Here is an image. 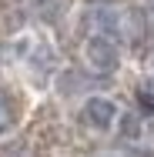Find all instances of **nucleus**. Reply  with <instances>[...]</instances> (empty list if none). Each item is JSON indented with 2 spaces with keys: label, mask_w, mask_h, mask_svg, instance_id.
I'll use <instances>...</instances> for the list:
<instances>
[{
  "label": "nucleus",
  "mask_w": 154,
  "mask_h": 157,
  "mask_svg": "<svg viewBox=\"0 0 154 157\" xmlns=\"http://www.w3.org/2000/svg\"><path fill=\"white\" fill-rule=\"evenodd\" d=\"M117 114H121V104L114 97H107V94H91V97L81 100V121H84V127H91L97 134L114 130Z\"/></svg>",
  "instance_id": "f257e3e1"
},
{
  "label": "nucleus",
  "mask_w": 154,
  "mask_h": 157,
  "mask_svg": "<svg viewBox=\"0 0 154 157\" xmlns=\"http://www.w3.org/2000/svg\"><path fill=\"white\" fill-rule=\"evenodd\" d=\"M84 60L97 74H114L121 67V44L104 37V33H91L84 40Z\"/></svg>",
  "instance_id": "f03ea898"
},
{
  "label": "nucleus",
  "mask_w": 154,
  "mask_h": 157,
  "mask_svg": "<svg viewBox=\"0 0 154 157\" xmlns=\"http://www.w3.org/2000/svg\"><path fill=\"white\" fill-rule=\"evenodd\" d=\"M20 124V114H17V100L14 94L7 90V87H0V137H7V134H14Z\"/></svg>",
  "instance_id": "7ed1b4c3"
},
{
  "label": "nucleus",
  "mask_w": 154,
  "mask_h": 157,
  "mask_svg": "<svg viewBox=\"0 0 154 157\" xmlns=\"http://www.w3.org/2000/svg\"><path fill=\"white\" fill-rule=\"evenodd\" d=\"M117 130H121V137H127V140H137V137H141V127H144V117H141V114H117Z\"/></svg>",
  "instance_id": "20e7f679"
},
{
  "label": "nucleus",
  "mask_w": 154,
  "mask_h": 157,
  "mask_svg": "<svg viewBox=\"0 0 154 157\" xmlns=\"http://www.w3.org/2000/svg\"><path fill=\"white\" fill-rule=\"evenodd\" d=\"M137 114L141 117H154V84H141L137 87Z\"/></svg>",
  "instance_id": "39448f33"
},
{
  "label": "nucleus",
  "mask_w": 154,
  "mask_h": 157,
  "mask_svg": "<svg viewBox=\"0 0 154 157\" xmlns=\"http://www.w3.org/2000/svg\"><path fill=\"white\" fill-rule=\"evenodd\" d=\"M144 3H148V10H151V17H154V0H144Z\"/></svg>",
  "instance_id": "423d86ee"
}]
</instances>
